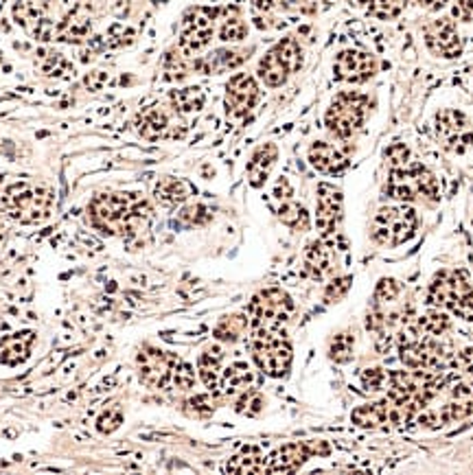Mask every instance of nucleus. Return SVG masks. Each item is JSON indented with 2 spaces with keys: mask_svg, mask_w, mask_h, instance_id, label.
I'll use <instances>...</instances> for the list:
<instances>
[{
  "mask_svg": "<svg viewBox=\"0 0 473 475\" xmlns=\"http://www.w3.org/2000/svg\"><path fill=\"white\" fill-rule=\"evenodd\" d=\"M351 288V278H335L327 285V291H324V300L327 302H338L340 298H344L346 291Z\"/></svg>",
  "mask_w": 473,
  "mask_h": 475,
  "instance_id": "37998d69",
  "label": "nucleus"
},
{
  "mask_svg": "<svg viewBox=\"0 0 473 475\" xmlns=\"http://www.w3.org/2000/svg\"><path fill=\"white\" fill-rule=\"evenodd\" d=\"M123 423V412L118 408H108L103 409L99 414V419H97V430L101 431V434H112L114 430L121 428Z\"/></svg>",
  "mask_w": 473,
  "mask_h": 475,
  "instance_id": "ea45409f",
  "label": "nucleus"
},
{
  "mask_svg": "<svg viewBox=\"0 0 473 475\" xmlns=\"http://www.w3.org/2000/svg\"><path fill=\"white\" fill-rule=\"evenodd\" d=\"M254 381V372L246 361H232L231 366H226V369H221V375H220V386H217V390L221 394H239L243 390H248L250 383Z\"/></svg>",
  "mask_w": 473,
  "mask_h": 475,
  "instance_id": "bb28decb",
  "label": "nucleus"
},
{
  "mask_svg": "<svg viewBox=\"0 0 473 475\" xmlns=\"http://www.w3.org/2000/svg\"><path fill=\"white\" fill-rule=\"evenodd\" d=\"M217 15H220V9L211 7H191L184 14L180 40H178L182 56H195L204 46H209V42L213 40L215 34Z\"/></svg>",
  "mask_w": 473,
  "mask_h": 475,
  "instance_id": "9b49d317",
  "label": "nucleus"
},
{
  "mask_svg": "<svg viewBox=\"0 0 473 475\" xmlns=\"http://www.w3.org/2000/svg\"><path fill=\"white\" fill-rule=\"evenodd\" d=\"M265 458L261 456L257 447H246L242 453L232 456L226 462V473H265Z\"/></svg>",
  "mask_w": 473,
  "mask_h": 475,
  "instance_id": "c85d7f7f",
  "label": "nucleus"
},
{
  "mask_svg": "<svg viewBox=\"0 0 473 475\" xmlns=\"http://www.w3.org/2000/svg\"><path fill=\"white\" fill-rule=\"evenodd\" d=\"M304 269L315 280L324 278L334 272V250L327 241H312L304 250Z\"/></svg>",
  "mask_w": 473,
  "mask_h": 475,
  "instance_id": "393cba45",
  "label": "nucleus"
},
{
  "mask_svg": "<svg viewBox=\"0 0 473 475\" xmlns=\"http://www.w3.org/2000/svg\"><path fill=\"white\" fill-rule=\"evenodd\" d=\"M303 66V51L296 37H283L259 62V79L268 88H279Z\"/></svg>",
  "mask_w": 473,
  "mask_h": 475,
  "instance_id": "1a4fd4ad",
  "label": "nucleus"
},
{
  "mask_svg": "<svg viewBox=\"0 0 473 475\" xmlns=\"http://www.w3.org/2000/svg\"><path fill=\"white\" fill-rule=\"evenodd\" d=\"M276 215H279L283 224L290 226L293 230H309V224H312L307 208H304L303 204H298L293 197L281 202L279 208H276Z\"/></svg>",
  "mask_w": 473,
  "mask_h": 475,
  "instance_id": "7c9ffc66",
  "label": "nucleus"
},
{
  "mask_svg": "<svg viewBox=\"0 0 473 475\" xmlns=\"http://www.w3.org/2000/svg\"><path fill=\"white\" fill-rule=\"evenodd\" d=\"M45 56V68L48 75H59V73H70V66L68 62L64 57H59V53H42Z\"/></svg>",
  "mask_w": 473,
  "mask_h": 475,
  "instance_id": "c03bdc74",
  "label": "nucleus"
},
{
  "mask_svg": "<svg viewBox=\"0 0 473 475\" xmlns=\"http://www.w3.org/2000/svg\"><path fill=\"white\" fill-rule=\"evenodd\" d=\"M334 73H335V79H340V82L364 84L377 73V62H375L371 53L349 48V51H342L340 56L335 57Z\"/></svg>",
  "mask_w": 473,
  "mask_h": 475,
  "instance_id": "dca6fc26",
  "label": "nucleus"
},
{
  "mask_svg": "<svg viewBox=\"0 0 473 475\" xmlns=\"http://www.w3.org/2000/svg\"><path fill=\"white\" fill-rule=\"evenodd\" d=\"M171 118L162 107H147L145 112H140L136 118V129L139 134L147 140H160V138H171L176 134L171 132Z\"/></svg>",
  "mask_w": 473,
  "mask_h": 475,
  "instance_id": "4be33fe9",
  "label": "nucleus"
},
{
  "mask_svg": "<svg viewBox=\"0 0 473 475\" xmlns=\"http://www.w3.org/2000/svg\"><path fill=\"white\" fill-rule=\"evenodd\" d=\"M259 101V84L252 75L248 73H237L235 77H231V82L226 84V112L235 118H243L252 112V107Z\"/></svg>",
  "mask_w": 473,
  "mask_h": 475,
  "instance_id": "4468645a",
  "label": "nucleus"
},
{
  "mask_svg": "<svg viewBox=\"0 0 473 475\" xmlns=\"http://www.w3.org/2000/svg\"><path fill=\"white\" fill-rule=\"evenodd\" d=\"M250 328H283L293 313V300L287 291L270 288L259 291L248 307Z\"/></svg>",
  "mask_w": 473,
  "mask_h": 475,
  "instance_id": "9d476101",
  "label": "nucleus"
},
{
  "mask_svg": "<svg viewBox=\"0 0 473 475\" xmlns=\"http://www.w3.org/2000/svg\"><path fill=\"white\" fill-rule=\"evenodd\" d=\"M88 217L103 235L132 239L149 226L151 207L139 193H101L88 204Z\"/></svg>",
  "mask_w": 473,
  "mask_h": 475,
  "instance_id": "f257e3e1",
  "label": "nucleus"
},
{
  "mask_svg": "<svg viewBox=\"0 0 473 475\" xmlns=\"http://www.w3.org/2000/svg\"><path fill=\"white\" fill-rule=\"evenodd\" d=\"M449 0H418V5L429 9V12H438V9H443Z\"/></svg>",
  "mask_w": 473,
  "mask_h": 475,
  "instance_id": "09e8293b",
  "label": "nucleus"
},
{
  "mask_svg": "<svg viewBox=\"0 0 473 475\" xmlns=\"http://www.w3.org/2000/svg\"><path fill=\"white\" fill-rule=\"evenodd\" d=\"M473 412V401H460V399H449L447 403L437 408H423L416 417V423L427 430H440L449 423H458Z\"/></svg>",
  "mask_w": 473,
  "mask_h": 475,
  "instance_id": "6ab92c4d",
  "label": "nucleus"
},
{
  "mask_svg": "<svg viewBox=\"0 0 473 475\" xmlns=\"http://www.w3.org/2000/svg\"><path fill=\"white\" fill-rule=\"evenodd\" d=\"M401 288L395 278H382L377 283V289H375V298L373 302H395L401 296Z\"/></svg>",
  "mask_w": 473,
  "mask_h": 475,
  "instance_id": "58836bf2",
  "label": "nucleus"
},
{
  "mask_svg": "<svg viewBox=\"0 0 473 475\" xmlns=\"http://www.w3.org/2000/svg\"><path fill=\"white\" fill-rule=\"evenodd\" d=\"M451 14H454V18L462 20V23H469L473 15V0H456Z\"/></svg>",
  "mask_w": 473,
  "mask_h": 475,
  "instance_id": "a18cd8bd",
  "label": "nucleus"
},
{
  "mask_svg": "<svg viewBox=\"0 0 473 475\" xmlns=\"http://www.w3.org/2000/svg\"><path fill=\"white\" fill-rule=\"evenodd\" d=\"M171 107L178 112V115H193V112L202 110L206 96L202 93V88L198 86H191V88H182V90H173L170 95Z\"/></svg>",
  "mask_w": 473,
  "mask_h": 475,
  "instance_id": "c756f323",
  "label": "nucleus"
},
{
  "mask_svg": "<svg viewBox=\"0 0 473 475\" xmlns=\"http://www.w3.org/2000/svg\"><path fill=\"white\" fill-rule=\"evenodd\" d=\"M248 35V25L242 18V12L237 7H228L220 25L221 42H242Z\"/></svg>",
  "mask_w": 473,
  "mask_h": 475,
  "instance_id": "2f4dec72",
  "label": "nucleus"
},
{
  "mask_svg": "<svg viewBox=\"0 0 473 475\" xmlns=\"http://www.w3.org/2000/svg\"><path fill=\"white\" fill-rule=\"evenodd\" d=\"M5 215L15 224L37 226L45 224L53 213V196L45 187L31 182H14L3 191L0 197Z\"/></svg>",
  "mask_w": 473,
  "mask_h": 475,
  "instance_id": "7ed1b4c3",
  "label": "nucleus"
},
{
  "mask_svg": "<svg viewBox=\"0 0 473 475\" xmlns=\"http://www.w3.org/2000/svg\"><path fill=\"white\" fill-rule=\"evenodd\" d=\"M243 62H246V53L232 51V48H217V51L209 53V56L195 59L193 68L204 75H221L228 73V70L239 68Z\"/></svg>",
  "mask_w": 473,
  "mask_h": 475,
  "instance_id": "5701e85b",
  "label": "nucleus"
},
{
  "mask_svg": "<svg viewBox=\"0 0 473 475\" xmlns=\"http://www.w3.org/2000/svg\"><path fill=\"white\" fill-rule=\"evenodd\" d=\"M309 163H312L314 169L320 171V174L340 176L344 174L346 167H349V158H346V156L342 154V149L335 147V145L318 140V143H314L312 147H309Z\"/></svg>",
  "mask_w": 473,
  "mask_h": 475,
  "instance_id": "412c9836",
  "label": "nucleus"
},
{
  "mask_svg": "<svg viewBox=\"0 0 473 475\" xmlns=\"http://www.w3.org/2000/svg\"><path fill=\"white\" fill-rule=\"evenodd\" d=\"M416 210L412 207H386L379 208L373 219V239L379 246L396 248L407 244L416 235Z\"/></svg>",
  "mask_w": 473,
  "mask_h": 475,
  "instance_id": "6e6552de",
  "label": "nucleus"
},
{
  "mask_svg": "<svg viewBox=\"0 0 473 475\" xmlns=\"http://www.w3.org/2000/svg\"><path fill=\"white\" fill-rule=\"evenodd\" d=\"M386 196L401 202H415V199H427V202H438L440 187L438 180L429 169L421 163H410L404 167L390 169V177L386 182Z\"/></svg>",
  "mask_w": 473,
  "mask_h": 475,
  "instance_id": "39448f33",
  "label": "nucleus"
},
{
  "mask_svg": "<svg viewBox=\"0 0 473 475\" xmlns=\"http://www.w3.org/2000/svg\"><path fill=\"white\" fill-rule=\"evenodd\" d=\"M437 134L445 149L465 154L473 145V129L469 118L460 110H443L437 115Z\"/></svg>",
  "mask_w": 473,
  "mask_h": 475,
  "instance_id": "ddd939ff",
  "label": "nucleus"
},
{
  "mask_svg": "<svg viewBox=\"0 0 473 475\" xmlns=\"http://www.w3.org/2000/svg\"><path fill=\"white\" fill-rule=\"evenodd\" d=\"M250 353H252L254 364L263 375L281 379L290 372L293 353L290 339L285 338L283 328H252Z\"/></svg>",
  "mask_w": 473,
  "mask_h": 475,
  "instance_id": "20e7f679",
  "label": "nucleus"
},
{
  "mask_svg": "<svg viewBox=\"0 0 473 475\" xmlns=\"http://www.w3.org/2000/svg\"><path fill=\"white\" fill-rule=\"evenodd\" d=\"M426 45L434 56L454 59L462 53V40L456 29L454 20L440 18L426 26Z\"/></svg>",
  "mask_w": 473,
  "mask_h": 475,
  "instance_id": "a211bd4d",
  "label": "nucleus"
},
{
  "mask_svg": "<svg viewBox=\"0 0 473 475\" xmlns=\"http://www.w3.org/2000/svg\"><path fill=\"white\" fill-rule=\"evenodd\" d=\"M415 409L407 406H399V403L390 401H377V403H368V406H362L357 409H353L351 420L360 428H393V425L407 423L410 419H415Z\"/></svg>",
  "mask_w": 473,
  "mask_h": 475,
  "instance_id": "f8f14e48",
  "label": "nucleus"
},
{
  "mask_svg": "<svg viewBox=\"0 0 473 475\" xmlns=\"http://www.w3.org/2000/svg\"><path fill=\"white\" fill-rule=\"evenodd\" d=\"M257 12H274V9H285V0H252Z\"/></svg>",
  "mask_w": 473,
  "mask_h": 475,
  "instance_id": "de8ad7c7",
  "label": "nucleus"
},
{
  "mask_svg": "<svg viewBox=\"0 0 473 475\" xmlns=\"http://www.w3.org/2000/svg\"><path fill=\"white\" fill-rule=\"evenodd\" d=\"M36 347V333L34 331H18L9 333V336L0 338V364L14 366L25 364L31 358Z\"/></svg>",
  "mask_w": 473,
  "mask_h": 475,
  "instance_id": "aec40b11",
  "label": "nucleus"
},
{
  "mask_svg": "<svg viewBox=\"0 0 473 475\" xmlns=\"http://www.w3.org/2000/svg\"><path fill=\"white\" fill-rule=\"evenodd\" d=\"M235 409L239 414H243V417H257V414H261V409H263V397H261L259 390L248 388V390L239 392Z\"/></svg>",
  "mask_w": 473,
  "mask_h": 475,
  "instance_id": "e433bc0d",
  "label": "nucleus"
},
{
  "mask_svg": "<svg viewBox=\"0 0 473 475\" xmlns=\"http://www.w3.org/2000/svg\"><path fill=\"white\" fill-rule=\"evenodd\" d=\"M211 217H213V213L202 207V204H191V207H184L180 213H178V221H180L182 226H189V228L209 224Z\"/></svg>",
  "mask_w": 473,
  "mask_h": 475,
  "instance_id": "4c0bfd02",
  "label": "nucleus"
},
{
  "mask_svg": "<svg viewBox=\"0 0 473 475\" xmlns=\"http://www.w3.org/2000/svg\"><path fill=\"white\" fill-rule=\"evenodd\" d=\"M342 219V193L340 188L334 185H323L318 187V197H315V228L320 230V235L329 237L334 235Z\"/></svg>",
  "mask_w": 473,
  "mask_h": 475,
  "instance_id": "f3484780",
  "label": "nucleus"
},
{
  "mask_svg": "<svg viewBox=\"0 0 473 475\" xmlns=\"http://www.w3.org/2000/svg\"><path fill=\"white\" fill-rule=\"evenodd\" d=\"M386 158H388L390 169H395V167H404L410 163V149H407L404 143H395L386 149Z\"/></svg>",
  "mask_w": 473,
  "mask_h": 475,
  "instance_id": "79ce46f5",
  "label": "nucleus"
},
{
  "mask_svg": "<svg viewBox=\"0 0 473 475\" xmlns=\"http://www.w3.org/2000/svg\"><path fill=\"white\" fill-rule=\"evenodd\" d=\"M221 364H224V349L221 347H211L200 355V379L204 381V386L209 388V390H217V386H220Z\"/></svg>",
  "mask_w": 473,
  "mask_h": 475,
  "instance_id": "cd10ccee",
  "label": "nucleus"
},
{
  "mask_svg": "<svg viewBox=\"0 0 473 475\" xmlns=\"http://www.w3.org/2000/svg\"><path fill=\"white\" fill-rule=\"evenodd\" d=\"M351 3L364 5L366 12L379 20H393L406 7V0H351Z\"/></svg>",
  "mask_w": 473,
  "mask_h": 475,
  "instance_id": "72a5a7b5",
  "label": "nucleus"
},
{
  "mask_svg": "<svg viewBox=\"0 0 473 475\" xmlns=\"http://www.w3.org/2000/svg\"><path fill=\"white\" fill-rule=\"evenodd\" d=\"M195 193L191 182L180 180V177H160L154 187V197L156 202H160L162 207H178V204L187 202Z\"/></svg>",
  "mask_w": 473,
  "mask_h": 475,
  "instance_id": "a878e982",
  "label": "nucleus"
},
{
  "mask_svg": "<svg viewBox=\"0 0 473 475\" xmlns=\"http://www.w3.org/2000/svg\"><path fill=\"white\" fill-rule=\"evenodd\" d=\"M276 160H279V147L274 143H265L254 151L252 158L248 163V180L254 188H261L268 180L272 169H274Z\"/></svg>",
  "mask_w": 473,
  "mask_h": 475,
  "instance_id": "b1692460",
  "label": "nucleus"
},
{
  "mask_svg": "<svg viewBox=\"0 0 473 475\" xmlns=\"http://www.w3.org/2000/svg\"><path fill=\"white\" fill-rule=\"evenodd\" d=\"M353 347H355V339L349 333H340L331 339L329 347V358L338 364H346V361L353 359Z\"/></svg>",
  "mask_w": 473,
  "mask_h": 475,
  "instance_id": "c9c22d12",
  "label": "nucleus"
},
{
  "mask_svg": "<svg viewBox=\"0 0 473 475\" xmlns=\"http://www.w3.org/2000/svg\"><path fill=\"white\" fill-rule=\"evenodd\" d=\"M250 327V318L242 316V313H235V316H226L224 320H220V325L215 327V338L220 342H237L243 333L248 331Z\"/></svg>",
  "mask_w": 473,
  "mask_h": 475,
  "instance_id": "473e14b6",
  "label": "nucleus"
},
{
  "mask_svg": "<svg viewBox=\"0 0 473 475\" xmlns=\"http://www.w3.org/2000/svg\"><path fill=\"white\" fill-rule=\"evenodd\" d=\"M427 300L434 307L447 309L473 325V288L462 272H456V269L438 272L429 285Z\"/></svg>",
  "mask_w": 473,
  "mask_h": 475,
  "instance_id": "423d86ee",
  "label": "nucleus"
},
{
  "mask_svg": "<svg viewBox=\"0 0 473 475\" xmlns=\"http://www.w3.org/2000/svg\"><path fill=\"white\" fill-rule=\"evenodd\" d=\"M272 197L276 199V202H285V199H290V197H293V188H292V185L290 182L285 180V177H281L279 182H276V187H274V191H272Z\"/></svg>",
  "mask_w": 473,
  "mask_h": 475,
  "instance_id": "49530a36",
  "label": "nucleus"
},
{
  "mask_svg": "<svg viewBox=\"0 0 473 475\" xmlns=\"http://www.w3.org/2000/svg\"><path fill=\"white\" fill-rule=\"evenodd\" d=\"M368 110H371V101H368L366 95L346 90V93H340L331 101L327 115H324V123H327V129L334 136L351 138L364 126Z\"/></svg>",
  "mask_w": 473,
  "mask_h": 475,
  "instance_id": "0eeeda50",
  "label": "nucleus"
},
{
  "mask_svg": "<svg viewBox=\"0 0 473 475\" xmlns=\"http://www.w3.org/2000/svg\"><path fill=\"white\" fill-rule=\"evenodd\" d=\"M5 235H7V230H5V224H3V221H0V246H3Z\"/></svg>",
  "mask_w": 473,
  "mask_h": 475,
  "instance_id": "8fccbe9b",
  "label": "nucleus"
},
{
  "mask_svg": "<svg viewBox=\"0 0 473 475\" xmlns=\"http://www.w3.org/2000/svg\"><path fill=\"white\" fill-rule=\"evenodd\" d=\"M136 366H139L140 381L156 390H171V388L189 390L195 383L193 366L167 350L147 347L136 358Z\"/></svg>",
  "mask_w": 473,
  "mask_h": 475,
  "instance_id": "f03ea898",
  "label": "nucleus"
},
{
  "mask_svg": "<svg viewBox=\"0 0 473 475\" xmlns=\"http://www.w3.org/2000/svg\"><path fill=\"white\" fill-rule=\"evenodd\" d=\"M360 379L366 392H379L388 386V375L382 369H366L362 372Z\"/></svg>",
  "mask_w": 473,
  "mask_h": 475,
  "instance_id": "a19ab883",
  "label": "nucleus"
},
{
  "mask_svg": "<svg viewBox=\"0 0 473 475\" xmlns=\"http://www.w3.org/2000/svg\"><path fill=\"white\" fill-rule=\"evenodd\" d=\"M329 447L318 442H290L276 450L265 462V473H293L303 467L315 453H327Z\"/></svg>",
  "mask_w": 473,
  "mask_h": 475,
  "instance_id": "2eb2a0df",
  "label": "nucleus"
},
{
  "mask_svg": "<svg viewBox=\"0 0 473 475\" xmlns=\"http://www.w3.org/2000/svg\"><path fill=\"white\" fill-rule=\"evenodd\" d=\"M416 327L418 331L426 333V336L440 338L443 333L449 331V318L447 313H443L440 309H429L427 313H423V316L418 318Z\"/></svg>",
  "mask_w": 473,
  "mask_h": 475,
  "instance_id": "f704fd0d",
  "label": "nucleus"
}]
</instances>
